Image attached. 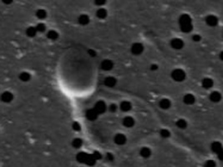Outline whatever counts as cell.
Here are the masks:
<instances>
[{
	"label": "cell",
	"instance_id": "cell-1",
	"mask_svg": "<svg viewBox=\"0 0 223 167\" xmlns=\"http://www.w3.org/2000/svg\"><path fill=\"white\" fill-rule=\"evenodd\" d=\"M171 77L175 81L181 82L186 79V73H185L184 70H182L180 68H176V69H174L172 71Z\"/></svg>",
	"mask_w": 223,
	"mask_h": 167
},
{
	"label": "cell",
	"instance_id": "cell-2",
	"mask_svg": "<svg viewBox=\"0 0 223 167\" xmlns=\"http://www.w3.org/2000/svg\"><path fill=\"white\" fill-rule=\"evenodd\" d=\"M144 50V47H143L142 43H134L131 47V52L133 55H141Z\"/></svg>",
	"mask_w": 223,
	"mask_h": 167
},
{
	"label": "cell",
	"instance_id": "cell-3",
	"mask_svg": "<svg viewBox=\"0 0 223 167\" xmlns=\"http://www.w3.org/2000/svg\"><path fill=\"white\" fill-rule=\"evenodd\" d=\"M171 45L175 50H180L184 46V42L180 38H173L171 42Z\"/></svg>",
	"mask_w": 223,
	"mask_h": 167
},
{
	"label": "cell",
	"instance_id": "cell-4",
	"mask_svg": "<svg viewBox=\"0 0 223 167\" xmlns=\"http://www.w3.org/2000/svg\"><path fill=\"white\" fill-rule=\"evenodd\" d=\"M95 110V111L97 112L98 114H103L105 113L106 110V105L104 101H99L96 103V105L94 108Z\"/></svg>",
	"mask_w": 223,
	"mask_h": 167
},
{
	"label": "cell",
	"instance_id": "cell-5",
	"mask_svg": "<svg viewBox=\"0 0 223 167\" xmlns=\"http://www.w3.org/2000/svg\"><path fill=\"white\" fill-rule=\"evenodd\" d=\"M192 18L188 14H182L179 19L180 26L186 24H192Z\"/></svg>",
	"mask_w": 223,
	"mask_h": 167
},
{
	"label": "cell",
	"instance_id": "cell-6",
	"mask_svg": "<svg viewBox=\"0 0 223 167\" xmlns=\"http://www.w3.org/2000/svg\"><path fill=\"white\" fill-rule=\"evenodd\" d=\"M206 24L211 26V27H214L218 24V19L214 15H208L206 18Z\"/></svg>",
	"mask_w": 223,
	"mask_h": 167
},
{
	"label": "cell",
	"instance_id": "cell-7",
	"mask_svg": "<svg viewBox=\"0 0 223 167\" xmlns=\"http://www.w3.org/2000/svg\"><path fill=\"white\" fill-rule=\"evenodd\" d=\"M209 98L211 99V102H213V103H218V102H220L221 99H222V94H221L220 92H218V91H213V92H211V93Z\"/></svg>",
	"mask_w": 223,
	"mask_h": 167
},
{
	"label": "cell",
	"instance_id": "cell-8",
	"mask_svg": "<svg viewBox=\"0 0 223 167\" xmlns=\"http://www.w3.org/2000/svg\"><path fill=\"white\" fill-rule=\"evenodd\" d=\"M98 113L95 111V110L94 109H90V110H87L86 112V118L88 119H89V120H91V121H93V120H95L97 117H98Z\"/></svg>",
	"mask_w": 223,
	"mask_h": 167
},
{
	"label": "cell",
	"instance_id": "cell-9",
	"mask_svg": "<svg viewBox=\"0 0 223 167\" xmlns=\"http://www.w3.org/2000/svg\"><path fill=\"white\" fill-rule=\"evenodd\" d=\"M211 149L214 153L218 154V153L222 150L223 147L222 145V144L219 142V141H214V142L211 143Z\"/></svg>",
	"mask_w": 223,
	"mask_h": 167
},
{
	"label": "cell",
	"instance_id": "cell-10",
	"mask_svg": "<svg viewBox=\"0 0 223 167\" xmlns=\"http://www.w3.org/2000/svg\"><path fill=\"white\" fill-rule=\"evenodd\" d=\"M213 85H214V82L210 78H205L201 82V85L206 89H209L212 88Z\"/></svg>",
	"mask_w": 223,
	"mask_h": 167
},
{
	"label": "cell",
	"instance_id": "cell-11",
	"mask_svg": "<svg viewBox=\"0 0 223 167\" xmlns=\"http://www.w3.org/2000/svg\"><path fill=\"white\" fill-rule=\"evenodd\" d=\"M183 101L186 105H193L196 101L195 96L192 94H187L184 96L183 98Z\"/></svg>",
	"mask_w": 223,
	"mask_h": 167
},
{
	"label": "cell",
	"instance_id": "cell-12",
	"mask_svg": "<svg viewBox=\"0 0 223 167\" xmlns=\"http://www.w3.org/2000/svg\"><path fill=\"white\" fill-rule=\"evenodd\" d=\"M113 66H114L113 62L109 60V59H105L103 62L101 63V68H103L104 70H106V71L110 70L113 68Z\"/></svg>",
	"mask_w": 223,
	"mask_h": 167
},
{
	"label": "cell",
	"instance_id": "cell-13",
	"mask_svg": "<svg viewBox=\"0 0 223 167\" xmlns=\"http://www.w3.org/2000/svg\"><path fill=\"white\" fill-rule=\"evenodd\" d=\"M89 154H86V153H85V152H80V153H79L77 156H76V159H77V161H79L80 163H85V164H86V161L88 160V158H89Z\"/></svg>",
	"mask_w": 223,
	"mask_h": 167
},
{
	"label": "cell",
	"instance_id": "cell-14",
	"mask_svg": "<svg viewBox=\"0 0 223 167\" xmlns=\"http://www.w3.org/2000/svg\"><path fill=\"white\" fill-rule=\"evenodd\" d=\"M115 142L117 145H124L126 142V137L123 134H117L115 136Z\"/></svg>",
	"mask_w": 223,
	"mask_h": 167
},
{
	"label": "cell",
	"instance_id": "cell-15",
	"mask_svg": "<svg viewBox=\"0 0 223 167\" xmlns=\"http://www.w3.org/2000/svg\"><path fill=\"white\" fill-rule=\"evenodd\" d=\"M123 124L127 128H130L135 124V120H134L133 118L130 117V116L124 117V119H123Z\"/></svg>",
	"mask_w": 223,
	"mask_h": 167
},
{
	"label": "cell",
	"instance_id": "cell-16",
	"mask_svg": "<svg viewBox=\"0 0 223 167\" xmlns=\"http://www.w3.org/2000/svg\"><path fill=\"white\" fill-rule=\"evenodd\" d=\"M13 99V95L10 92L6 91L2 94V100L5 103H9Z\"/></svg>",
	"mask_w": 223,
	"mask_h": 167
},
{
	"label": "cell",
	"instance_id": "cell-17",
	"mask_svg": "<svg viewBox=\"0 0 223 167\" xmlns=\"http://www.w3.org/2000/svg\"><path fill=\"white\" fill-rule=\"evenodd\" d=\"M171 101L168 99H162L160 101V107H161V109H163V110L169 109L171 107Z\"/></svg>",
	"mask_w": 223,
	"mask_h": 167
},
{
	"label": "cell",
	"instance_id": "cell-18",
	"mask_svg": "<svg viewBox=\"0 0 223 167\" xmlns=\"http://www.w3.org/2000/svg\"><path fill=\"white\" fill-rule=\"evenodd\" d=\"M115 84H116V80L114 77L110 76V77H107L105 80V85L106 86L113 87L115 85Z\"/></svg>",
	"mask_w": 223,
	"mask_h": 167
},
{
	"label": "cell",
	"instance_id": "cell-19",
	"mask_svg": "<svg viewBox=\"0 0 223 167\" xmlns=\"http://www.w3.org/2000/svg\"><path fill=\"white\" fill-rule=\"evenodd\" d=\"M79 23L81 25H86L89 23V16L86 15V14H82L79 17Z\"/></svg>",
	"mask_w": 223,
	"mask_h": 167
},
{
	"label": "cell",
	"instance_id": "cell-20",
	"mask_svg": "<svg viewBox=\"0 0 223 167\" xmlns=\"http://www.w3.org/2000/svg\"><path fill=\"white\" fill-rule=\"evenodd\" d=\"M130 109H131V104H130V102H128V101H123V102L120 104V110H121L122 111L127 112L129 111Z\"/></svg>",
	"mask_w": 223,
	"mask_h": 167
},
{
	"label": "cell",
	"instance_id": "cell-21",
	"mask_svg": "<svg viewBox=\"0 0 223 167\" xmlns=\"http://www.w3.org/2000/svg\"><path fill=\"white\" fill-rule=\"evenodd\" d=\"M140 154L141 155L144 157V158H148L149 156L151 154V151H150V150L147 147H144L141 150V152H140Z\"/></svg>",
	"mask_w": 223,
	"mask_h": 167
},
{
	"label": "cell",
	"instance_id": "cell-22",
	"mask_svg": "<svg viewBox=\"0 0 223 167\" xmlns=\"http://www.w3.org/2000/svg\"><path fill=\"white\" fill-rule=\"evenodd\" d=\"M36 33H37V29L36 28H34V27H29L26 30V34L29 37H34L36 35Z\"/></svg>",
	"mask_w": 223,
	"mask_h": 167
},
{
	"label": "cell",
	"instance_id": "cell-23",
	"mask_svg": "<svg viewBox=\"0 0 223 167\" xmlns=\"http://www.w3.org/2000/svg\"><path fill=\"white\" fill-rule=\"evenodd\" d=\"M96 15L99 19H106V17L107 16V11L105 8H99L96 13Z\"/></svg>",
	"mask_w": 223,
	"mask_h": 167
},
{
	"label": "cell",
	"instance_id": "cell-24",
	"mask_svg": "<svg viewBox=\"0 0 223 167\" xmlns=\"http://www.w3.org/2000/svg\"><path fill=\"white\" fill-rule=\"evenodd\" d=\"M47 37L49 38L50 39L55 40V39H57V38H58L59 34H58V33H57L55 30H50V31L48 32V34H47Z\"/></svg>",
	"mask_w": 223,
	"mask_h": 167
},
{
	"label": "cell",
	"instance_id": "cell-25",
	"mask_svg": "<svg viewBox=\"0 0 223 167\" xmlns=\"http://www.w3.org/2000/svg\"><path fill=\"white\" fill-rule=\"evenodd\" d=\"M36 16L38 17V19H43L47 17V13L44 9H38L36 13Z\"/></svg>",
	"mask_w": 223,
	"mask_h": 167
},
{
	"label": "cell",
	"instance_id": "cell-26",
	"mask_svg": "<svg viewBox=\"0 0 223 167\" xmlns=\"http://www.w3.org/2000/svg\"><path fill=\"white\" fill-rule=\"evenodd\" d=\"M176 125H177V127L178 128H180V129H186V126H187V122H186L185 119H180L179 120H177V122H176Z\"/></svg>",
	"mask_w": 223,
	"mask_h": 167
},
{
	"label": "cell",
	"instance_id": "cell-27",
	"mask_svg": "<svg viewBox=\"0 0 223 167\" xmlns=\"http://www.w3.org/2000/svg\"><path fill=\"white\" fill-rule=\"evenodd\" d=\"M180 30L184 33H190L192 31V29H193V26L192 24H186V25H182V26H180Z\"/></svg>",
	"mask_w": 223,
	"mask_h": 167
},
{
	"label": "cell",
	"instance_id": "cell-28",
	"mask_svg": "<svg viewBox=\"0 0 223 167\" xmlns=\"http://www.w3.org/2000/svg\"><path fill=\"white\" fill-rule=\"evenodd\" d=\"M19 78H20V80L22 81H29L30 80V74H29V73H27V72H23L22 74L19 75Z\"/></svg>",
	"mask_w": 223,
	"mask_h": 167
},
{
	"label": "cell",
	"instance_id": "cell-29",
	"mask_svg": "<svg viewBox=\"0 0 223 167\" xmlns=\"http://www.w3.org/2000/svg\"><path fill=\"white\" fill-rule=\"evenodd\" d=\"M82 140L80 139H79V138H77V139H74V140H73V142H72V145L74 146V148H80L81 146H82Z\"/></svg>",
	"mask_w": 223,
	"mask_h": 167
},
{
	"label": "cell",
	"instance_id": "cell-30",
	"mask_svg": "<svg viewBox=\"0 0 223 167\" xmlns=\"http://www.w3.org/2000/svg\"><path fill=\"white\" fill-rule=\"evenodd\" d=\"M161 136L163 138H168V137H170V136H171V133H170L169 130L164 129V130H161Z\"/></svg>",
	"mask_w": 223,
	"mask_h": 167
},
{
	"label": "cell",
	"instance_id": "cell-31",
	"mask_svg": "<svg viewBox=\"0 0 223 167\" xmlns=\"http://www.w3.org/2000/svg\"><path fill=\"white\" fill-rule=\"evenodd\" d=\"M45 29H46V27H45V25L43 24H38L36 26V29H37L38 32L43 33V32L45 31Z\"/></svg>",
	"mask_w": 223,
	"mask_h": 167
},
{
	"label": "cell",
	"instance_id": "cell-32",
	"mask_svg": "<svg viewBox=\"0 0 223 167\" xmlns=\"http://www.w3.org/2000/svg\"><path fill=\"white\" fill-rule=\"evenodd\" d=\"M204 167H216V163L214 161H207L205 163Z\"/></svg>",
	"mask_w": 223,
	"mask_h": 167
},
{
	"label": "cell",
	"instance_id": "cell-33",
	"mask_svg": "<svg viewBox=\"0 0 223 167\" xmlns=\"http://www.w3.org/2000/svg\"><path fill=\"white\" fill-rule=\"evenodd\" d=\"M72 127H73V129L74 130H76V131H80L81 130V126L80 124H79L78 122H74L73 123V125H72Z\"/></svg>",
	"mask_w": 223,
	"mask_h": 167
},
{
	"label": "cell",
	"instance_id": "cell-34",
	"mask_svg": "<svg viewBox=\"0 0 223 167\" xmlns=\"http://www.w3.org/2000/svg\"><path fill=\"white\" fill-rule=\"evenodd\" d=\"M116 109H117V106L115 105V104H112V105H110L109 107V110L110 112H115L116 111Z\"/></svg>",
	"mask_w": 223,
	"mask_h": 167
},
{
	"label": "cell",
	"instance_id": "cell-35",
	"mask_svg": "<svg viewBox=\"0 0 223 167\" xmlns=\"http://www.w3.org/2000/svg\"><path fill=\"white\" fill-rule=\"evenodd\" d=\"M201 36L198 35V34H195V35H193V37H192V39H193V41H195V42H199L200 40H201Z\"/></svg>",
	"mask_w": 223,
	"mask_h": 167
},
{
	"label": "cell",
	"instance_id": "cell-36",
	"mask_svg": "<svg viewBox=\"0 0 223 167\" xmlns=\"http://www.w3.org/2000/svg\"><path fill=\"white\" fill-rule=\"evenodd\" d=\"M92 155H93L94 157V158L96 159V161H97V160H99V159H100V158H101V155L99 154L98 151H95V152H94Z\"/></svg>",
	"mask_w": 223,
	"mask_h": 167
},
{
	"label": "cell",
	"instance_id": "cell-37",
	"mask_svg": "<svg viewBox=\"0 0 223 167\" xmlns=\"http://www.w3.org/2000/svg\"><path fill=\"white\" fill-rule=\"evenodd\" d=\"M218 155V158H219V160H221V161H223V149L217 154Z\"/></svg>",
	"mask_w": 223,
	"mask_h": 167
},
{
	"label": "cell",
	"instance_id": "cell-38",
	"mask_svg": "<svg viewBox=\"0 0 223 167\" xmlns=\"http://www.w3.org/2000/svg\"><path fill=\"white\" fill-rule=\"evenodd\" d=\"M107 160H109L110 161H114V156L111 155V154H110V153H108L107 154Z\"/></svg>",
	"mask_w": 223,
	"mask_h": 167
},
{
	"label": "cell",
	"instance_id": "cell-39",
	"mask_svg": "<svg viewBox=\"0 0 223 167\" xmlns=\"http://www.w3.org/2000/svg\"><path fill=\"white\" fill-rule=\"evenodd\" d=\"M157 68H158V66L155 64H153L151 66H150V69L152 70V71H155V70H157Z\"/></svg>",
	"mask_w": 223,
	"mask_h": 167
},
{
	"label": "cell",
	"instance_id": "cell-40",
	"mask_svg": "<svg viewBox=\"0 0 223 167\" xmlns=\"http://www.w3.org/2000/svg\"><path fill=\"white\" fill-rule=\"evenodd\" d=\"M95 3H96L97 5H103V4L106 3V1H105V0H104V1H95Z\"/></svg>",
	"mask_w": 223,
	"mask_h": 167
},
{
	"label": "cell",
	"instance_id": "cell-41",
	"mask_svg": "<svg viewBox=\"0 0 223 167\" xmlns=\"http://www.w3.org/2000/svg\"><path fill=\"white\" fill-rule=\"evenodd\" d=\"M89 54L92 56V57H94V56H95V55H96V53H95V52H94V50H89Z\"/></svg>",
	"mask_w": 223,
	"mask_h": 167
},
{
	"label": "cell",
	"instance_id": "cell-42",
	"mask_svg": "<svg viewBox=\"0 0 223 167\" xmlns=\"http://www.w3.org/2000/svg\"><path fill=\"white\" fill-rule=\"evenodd\" d=\"M220 59H221V60L223 61V51H222L221 54H220Z\"/></svg>",
	"mask_w": 223,
	"mask_h": 167
}]
</instances>
